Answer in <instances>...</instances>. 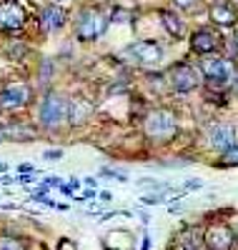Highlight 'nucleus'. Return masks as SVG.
<instances>
[{"mask_svg":"<svg viewBox=\"0 0 238 250\" xmlns=\"http://www.w3.org/2000/svg\"><path fill=\"white\" fill-rule=\"evenodd\" d=\"M223 163H226V165H238V143L223 153Z\"/></svg>","mask_w":238,"mask_h":250,"instance_id":"a211bd4d","label":"nucleus"},{"mask_svg":"<svg viewBox=\"0 0 238 250\" xmlns=\"http://www.w3.org/2000/svg\"><path fill=\"white\" fill-rule=\"evenodd\" d=\"M236 50H238V35H236Z\"/></svg>","mask_w":238,"mask_h":250,"instance_id":"b1692460","label":"nucleus"},{"mask_svg":"<svg viewBox=\"0 0 238 250\" xmlns=\"http://www.w3.org/2000/svg\"><path fill=\"white\" fill-rule=\"evenodd\" d=\"M105 28H108L105 13H100L95 8H88L80 13V20H78V38L80 40H95L105 33Z\"/></svg>","mask_w":238,"mask_h":250,"instance_id":"20e7f679","label":"nucleus"},{"mask_svg":"<svg viewBox=\"0 0 238 250\" xmlns=\"http://www.w3.org/2000/svg\"><path fill=\"white\" fill-rule=\"evenodd\" d=\"M5 133V138H13V140H33L35 138V130L33 128H28V125H13V128H8V130H3Z\"/></svg>","mask_w":238,"mask_h":250,"instance_id":"dca6fc26","label":"nucleus"},{"mask_svg":"<svg viewBox=\"0 0 238 250\" xmlns=\"http://www.w3.org/2000/svg\"><path fill=\"white\" fill-rule=\"evenodd\" d=\"M198 70L186 65V62H178V65L170 68V85L176 88L178 93H188V90H196L198 88Z\"/></svg>","mask_w":238,"mask_h":250,"instance_id":"423d86ee","label":"nucleus"},{"mask_svg":"<svg viewBox=\"0 0 238 250\" xmlns=\"http://www.w3.org/2000/svg\"><path fill=\"white\" fill-rule=\"evenodd\" d=\"M211 20L215 25H221V28H231V25H236V10L228 5V3H215L213 8H211Z\"/></svg>","mask_w":238,"mask_h":250,"instance_id":"4468645a","label":"nucleus"},{"mask_svg":"<svg viewBox=\"0 0 238 250\" xmlns=\"http://www.w3.org/2000/svg\"><path fill=\"white\" fill-rule=\"evenodd\" d=\"M190 48L196 53H201V55H208V53H213L215 48H218V38H215L211 30H196L193 38H190Z\"/></svg>","mask_w":238,"mask_h":250,"instance_id":"f8f14e48","label":"nucleus"},{"mask_svg":"<svg viewBox=\"0 0 238 250\" xmlns=\"http://www.w3.org/2000/svg\"><path fill=\"white\" fill-rule=\"evenodd\" d=\"M145 133L153 140H168L176 133V115L168 110H153L145 118Z\"/></svg>","mask_w":238,"mask_h":250,"instance_id":"7ed1b4c3","label":"nucleus"},{"mask_svg":"<svg viewBox=\"0 0 238 250\" xmlns=\"http://www.w3.org/2000/svg\"><path fill=\"white\" fill-rule=\"evenodd\" d=\"M25 25V13L18 3L13 0H5L0 3V30H18Z\"/></svg>","mask_w":238,"mask_h":250,"instance_id":"1a4fd4ad","label":"nucleus"},{"mask_svg":"<svg viewBox=\"0 0 238 250\" xmlns=\"http://www.w3.org/2000/svg\"><path fill=\"white\" fill-rule=\"evenodd\" d=\"M33 98V90L28 85H23V83H15V85H8L3 93H0V108L3 110H18L28 105Z\"/></svg>","mask_w":238,"mask_h":250,"instance_id":"0eeeda50","label":"nucleus"},{"mask_svg":"<svg viewBox=\"0 0 238 250\" xmlns=\"http://www.w3.org/2000/svg\"><path fill=\"white\" fill-rule=\"evenodd\" d=\"M173 3H176L178 8H190L193 3H196V0H173Z\"/></svg>","mask_w":238,"mask_h":250,"instance_id":"412c9836","label":"nucleus"},{"mask_svg":"<svg viewBox=\"0 0 238 250\" xmlns=\"http://www.w3.org/2000/svg\"><path fill=\"white\" fill-rule=\"evenodd\" d=\"M58 248H60V250H78L71 240H60V245H58Z\"/></svg>","mask_w":238,"mask_h":250,"instance_id":"aec40b11","label":"nucleus"},{"mask_svg":"<svg viewBox=\"0 0 238 250\" xmlns=\"http://www.w3.org/2000/svg\"><path fill=\"white\" fill-rule=\"evenodd\" d=\"M63 158V150H46V160H58Z\"/></svg>","mask_w":238,"mask_h":250,"instance_id":"6ab92c4d","label":"nucleus"},{"mask_svg":"<svg viewBox=\"0 0 238 250\" xmlns=\"http://www.w3.org/2000/svg\"><path fill=\"white\" fill-rule=\"evenodd\" d=\"M141 250H150V238H143V248Z\"/></svg>","mask_w":238,"mask_h":250,"instance_id":"5701e85b","label":"nucleus"},{"mask_svg":"<svg viewBox=\"0 0 238 250\" xmlns=\"http://www.w3.org/2000/svg\"><path fill=\"white\" fill-rule=\"evenodd\" d=\"M91 103L85 100V98H73L71 103H68V120L73 123V125H83L85 120H88V115H91Z\"/></svg>","mask_w":238,"mask_h":250,"instance_id":"ddd939ff","label":"nucleus"},{"mask_svg":"<svg viewBox=\"0 0 238 250\" xmlns=\"http://www.w3.org/2000/svg\"><path fill=\"white\" fill-rule=\"evenodd\" d=\"M201 70L208 78L211 88H226L233 80V62L218 55H211V53L201 60Z\"/></svg>","mask_w":238,"mask_h":250,"instance_id":"f257e3e1","label":"nucleus"},{"mask_svg":"<svg viewBox=\"0 0 238 250\" xmlns=\"http://www.w3.org/2000/svg\"><path fill=\"white\" fill-rule=\"evenodd\" d=\"M0 250H25V245L13 235H0Z\"/></svg>","mask_w":238,"mask_h":250,"instance_id":"f3484780","label":"nucleus"},{"mask_svg":"<svg viewBox=\"0 0 238 250\" xmlns=\"http://www.w3.org/2000/svg\"><path fill=\"white\" fill-rule=\"evenodd\" d=\"M208 138H211L213 148L221 150V153H226L228 148H233V145H236V130L231 128V125H226V123L213 125L211 133H208Z\"/></svg>","mask_w":238,"mask_h":250,"instance_id":"9d476101","label":"nucleus"},{"mask_svg":"<svg viewBox=\"0 0 238 250\" xmlns=\"http://www.w3.org/2000/svg\"><path fill=\"white\" fill-rule=\"evenodd\" d=\"M203 240H206V245H208L211 250H231L236 238H233V230H231L228 225H223V223H213V225L206 228Z\"/></svg>","mask_w":238,"mask_h":250,"instance_id":"6e6552de","label":"nucleus"},{"mask_svg":"<svg viewBox=\"0 0 238 250\" xmlns=\"http://www.w3.org/2000/svg\"><path fill=\"white\" fill-rule=\"evenodd\" d=\"M66 20H68L66 10H63V8H58V5H48L46 10H43V15H40L43 30H48V33H55V30H60L63 25H66Z\"/></svg>","mask_w":238,"mask_h":250,"instance_id":"9b49d317","label":"nucleus"},{"mask_svg":"<svg viewBox=\"0 0 238 250\" xmlns=\"http://www.w3.org/2000/svg\"><path fill=\"white\" fill-rule=\"evenodd\" d=\"M18 170H20V173H30V170H33V165H25V163H23V165H20Z\"/></svg>","mask_w":238,"mask_h":250,"instance_id":"4be33fe9","label":"nucleus"},{"mask_svg":"<svg viewBox=\"0 0 238 250\" xmlns=\"http://www.w3.org/2000/svg\"><path fill=\"white\" fill-rule=\"evenodd\" d=\"M128 55H131L136 62H141V65H158V62L163 60V48L158 43H153V40H138V43H133L131 48L125 50Z\"/></svg>","mask_w":238,"mask_h":250,"instance_id":"39448f33","label":"nucleus"},{"mask_svg":"<svg viewBox=\"0 0 238 250\" xmlns=\"http://www.w3.org/2000/svg\"><path fill=\"white\" fill-rule=\"evenodd\" d=\"M66 118H68V100L58 93H48L40 105V123L46 128H58V125L66 123Z\"/></svg>","mask_w":238,"mask_h":250,"instance_id":"f03ea898","label":"nucleus"},{"mask_svg":"<svg viewBox=\"0 0 238 250\" xmlns=\"http://www.w3.org/2000/svg\"><path fill=\"white\" fill-rule=\"evenodd\" d=\"M161 23H163V28L168 30V35H173V38H181V35H183V20H181L176 13L163 10V13H161Z\"/></svg>","mask_w":238,"mask_h":250,"instance_id":"2eb2a0df","label":"nucleus"}]
</instances>
